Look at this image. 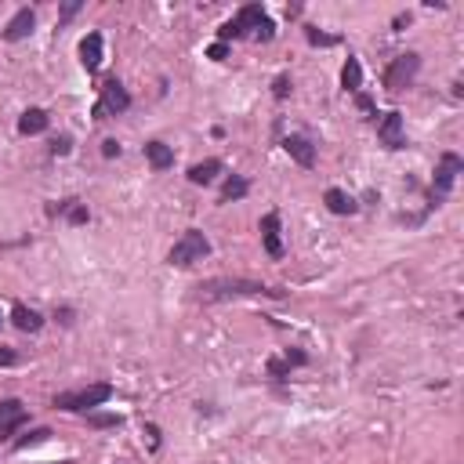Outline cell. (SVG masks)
<instances>
[{
    "instance_id": "obj_1",
    "label": "cell",
    "mask_w": 464,
    "mask_h": 464,
    "mask_svg": "<svg viewBox=\"0 0 464 464\" xmlns=\"http://www.w3.org/2000/svg\"><path fill=\"white\" fill-rule=\"evenodd\" d=\"M251 294H272L279 298V290H268L254 279H207L196 287L200 301H225V298H251Z\"/></svg>"
},
{
    "instance_id": "obj_2",
    "label": "cell",
    "mask_w": 464,
    "mask_h": 464,
    "mask_svg": "<svg viewBox=\"0 0 464 464\" xmlns=\"http://www.w3.org/2000/svg\"><path fill=\"white\" fill-rule=\"evenodd\" d=\"M207 254H211V240L203 236L200 229H189V232H182V240L171 247L167 262L178 265V268H185V265H192V262H203Z\"/></svg>"
},
{
    "instance_id": "obj_3",
    "label": "cell",
    "mask_w": 464,
    "mask_h": 464,
    "mask_svg": "<svg viewBox=\"0 0 464 464\" xmlns=\"http://www.w3.org/2000/svg\"><path fill=\"white\" fill-rule=\"evenodd\" d=\"M113 399V384H91L84 392H62L55 395V406L58 410H73V414H87L91 406H102Z\"/></svg>"
},
{
    "instance_id": "obj_4",
    "label": "cell",
    "mask_w": 464,
    "mask_h": 464,
    "mask_svg": "<svg viewBox=\"0 0 464 464\" xmlns=\"http://www.w3.org/2000/svg\"><path fill=\"white\" fill-rule=\"evenodd\" d=\"M461 171H464V163H461L457 152H443L439 167H435V182H432V207H439V203L450 196V189H454Z\"/></svg>"
},
{
    "instance_id": "obj_5",
    "label": "cell",
    "mask_w": 464,
    "mask_h": 464,
    "mask_svg": "<svg viewBox=\"0 0 464 464\" xmlns=\"http://www.w3.org/2000/svg\"><path fill=\"white\" fill-rule=\"evenodd\" d=\"M417 73H421V55L406 51V55L392 58V66L384 69V87H388V91H403V87L414 84Z\"/></svg>"
},
{
    "instance_id": "obj_6",
    "label": "cell",
    "mask_w": 464,
    "mask_h": 464,
    "mask_svg": "<svg viewBox=\"0 0 464 464\" xmlns=\"http://www.w3.org/2000/svg\"><path fill=\"white\" fill-rule=\"evenodd\" d=\"M378 141L384 149H403L406 146V131H403V116L399 113H384L378 120Z\"/></svg>"
},
{
    "instance_id": "obj_7",
    "label": "cell",
    "mask_w": 464,
    "mask_h": 464,
    "mask_svg": "<svg viewBox=\"0 0 464 464\" xmlns=\"http://www.w3.org/2000/svg\"><path fill=\"white\" fill-rule=\"evenodd\" d=\"M127 106H131V95H127V87L120 80L102 84V102H98L102 113H127Z\"/></svg>"
},
{
    "instance_id": "obj_8",
    "label": "cell",
    "mask_w": 464,
    "mask_h": 464,
    "mask_svg": "<svg viewBox=\"0 0 464 464\" xmlns=\"http://www.w3.org/2000/svg\"><path fill=\"white\" fill-rule=\"evenodd\" d=\"M283 149L290 152V160L294 163H301V167H316V146L308 141L305 135H287L283 138Z\"/></svg>"
},
{
    "instance_id": "obj_9",
    "label": "cell",
    "mask_w": 464,
    "mask_h": 464,
    "mask_svg": "<svg viewBox=\"0 0 464 464\" xmlns=\"http://www.w3.org/2000/svg\"><path fill=\"white\" fill-rule=\"evenodd\" d=\"M19 424H25V406L19 399H0V435H11Z\"/></svg>"
},
{
    "instance_id": "obj_10",
    "label": "cell",
    "mask_w": 464,
    "mask_h": 464,
    "mask_svg": "<svg viewBox=\"0 0 464 464\" xmlns=\"http://www.w3.org/2000/svg\"><path fill=\"white\" fill-rule=\"evenodd\" d=\"M102 55H106V44H102V33H87L80 40V62L87 73H95L102 66Z\"/></svg>"
},
{
    "instance_id": "obj_11",
    "label": "cell",
    "mask_w": 464,
    "mask_h": 464,
    "mask_svg": "<svg viewBox=\"0 0 464 464\" xmlns=\"http://www.w3.org/2000/svg\"><path fill=\"white\" fill-rule=\"evenodd\" d=\"M33 25H36V15H33V8H22L19 15L8 22V30H4V40H11V44H15V40H25V36L33 33Z\"/></svg>"
},
{
    "instance_id": "obj_12",
    "label": "cell",
    "mask_w": 464,
    "mask_h": 464,
    "mask_svg": "<svg viewBox=\"0 0 464 464\" xmlns=\"http://www.w3.org/2000/svg\"><path fill=\"white\" fill-rule=\"evenodd\" d=\"M262 240L268 257H283V240H279V214H265L262 218Z\"/></svg>"
},
{
    "instance_id": "obj_13",
    "label": "cell",
    "mask_w": 464,
    "mask_h": 464,
    "mask_svg": "<svg viewBox=\"0 0 464 464\" xmlns=\"http://www.w3.org/2000/svg\"><path fill=\"white\" fill-rule=\"evenodd\" d=\"M11 319H15V327H19L22 334H36V330L44 327V316L33 312V308H25V305H15V308H11Z\"/></svg>"
},
{
    "instance_id": "obj_14",
    "label": "cell",
    "mask_w": 464,
    "mask_h": 464,
    "mask_svg": "<svg viewBox=\"0 0 464 464\" xmlns=\"http://www.w3.org/2000/svg\"><path fill=\"white\" fill-rule=\"evenodd\" d=\"M218 174H222V160H203V163L189 167V182L192 185H211Z\"/></svg>"
},
{
    "instance_id": "obj_15",
    "label": "cell",
    "mask_w": 464,
    "mask_h": 464,
    "mask_svg": "<svg viewBox=\"0 0 464 464\" xmlns=\"http://www.w3.org/2000/svg\"><path fill=\"white\" fill-rule=\"evenodd\" d=\"M146 160L152 163V171H167V167L174 163V152H171V146H163V141H146Z\"/></svg>"
},
{
    "instance_id": "obj_16",
    "label": "cell",
    "mask_w": 464,
    "mask_h": 464,
    "mask_svg": "<svg viewBox=\"0 0 464 464\" xmlns=\"http://www.w3.org/2000/svg\"><path fill=\"white\" fill-rule=\"evenodd\" d=\"M19 131H22V135H40V131H47V113H44V109H25V113L19 116Z\"/></svg>"
},
{
    "instance_id": "obj_17",
    "label": "cell",
    "mask_w": 464,
    "mask_h": 464,
    "mask_svg": "<svg viewBox=\"0 0 464 464\" xmlns=\"http://www.w3.org/2000/svg\"><path fill=\"white\" fill-rule=\"evenodd\" d=\"M323 200H327V207H330L334 214H356V211H359V203L348 196V192H341V189H327Z\"/></svg>"
},
{
    "instance_id": "obj_18",
    "label": "cell",
    "mask_w": 464,
    "mask_h": 464,
    "mask_svg": "<svg viewBox=\"0 0 464 464\" xmlns=\"http://www.w3.org/2000/svg\"><path fill=\"white\" fill-rule=\"evenodd\" d=\"M265 19H268V15H265V8H262V4H247L236 19H232V22L240 25V33H247V30H257V25H262Z\"/></svg>"
},
{
    "instance_id": "obj_19",
    "label": "cell",
    "mask_w": 464,
    "mask_h": 464,
    "mask_svg": "<svg viewBox=\"0 0 464 464\" xmlns=\"http://www.w3.org/2000/svg\"><path fill=\"white\" fill-rule=\"evenodd\" d=\"M341 87H345V91H359V87H363V66H359L356 58L345 62V69H341Z\"/></svg>"
},
{
    "instance_id": "obj_20",
    "label": "cell",
    "mask_w": 464,
    "mask_h": 464,
    "mask_svg": "<svg viewBox=\"0 0 464 464\" xmlns=\"http://www.w3.org/2000/svg\"><path fill=\"white\" fill-rule=\"evenodd\" d=\"M247 192H251V182H247V178H229L225 189H222V203H232V200L247 196Z\"/></svg>"
},
{
    "instance_id": "obj_21",
    "label": "cell",
    "mask_w": 464,
    "mask_h": 464,
    "mask_svg": "<svg viewBox=\"0 0 464 464\" xmlns=\"http://www.w3.org/2000/svg\"><path fill=\"white\" fill-rule=\"evenodd\" d=\"M44 439H51V428H33L30 435H22V439H15V450H30V446L44 443Z\"/></svg>"
},
{
    "instance_id": "obj_22",
    "label": "cell",
    "mask_w": 464,
    "mask_h": 464,
    "mask_svg": "<svg viewBox=\"0 0 464 464\" xmlns=\"http://www.w3.org/2000/svg\"><path fill=\"white\" fill-rule=\"evenodd\" d=\"M87 424H95V428H116V424H124L120 414H87Z\"/></svg>"
},
{
    "instance_id": "obj_23",
    "label": "cell",
    "mask_w": 464,
    "mask_h": 464,
    "mask_svg": "<svg viewBox=\"0 0 464 464\" xmlns=\"http://www.w3.org/2000/svg\"><path fill=\"white\" fill-rule=\"evenodd\" d=\"M305 36H308V44H319V47H334V44H338V36H327L319 30H305Z\"/></svg>"
},
{
    "instance_id": "obj_24",
    "label": "cell",
    "mask_w": 464,
    "mask_h": 464,
    "mask_svg": "<svg viewBox=\"0 0 464 464\" xmlns=\"http://www.w3.org/2000/svg\"><path fill=\"white\" fill-rule=\"evenodd\" d=\"M254 36H257V40H262V44H268V40H272V36H276V22L272 19H265L262 25H257V30H254Z\"/></svg>"
},
{
    "instance_id": "obj_25",
    "label": "cell",
    "mask_w": 464,
    "mask_h": 464,
    "mask_svg": "<svg viewBox=\"0 0 464 464\" xmlns=\"http://www.w3.org/2000/svg\"><path fill=\"white\" fill-rule=\"evenodd\" d=\"M69 222L73 225H84L87 222V207H84V203H76V200L69 203Z\"/></svg>"
},
{
    "instance_id": "obj_26",
    "label": "cell",
    "mask_w": 464,
    "mask_h": 464,
    "mask_svg": "<svg viewBox=\"0 0 464 464\" xmlns=\"http://www.w3.org/2000/svg\"><path fill=\"white\" fill-rule=\"evenodd\" d=\"M232 36H243V33H240V25H236V22H225L222 30H218V40H222V44H229Z\"/></svg>"
},
{
    "instance_id": "obj_27",
    "label": "cell",
    "mask_w": 464,
    "mask_h": 464,
    "mask_svg": "<svg viewBox=\"0 0 464 464\" xmlns=\"http://www.w3.org/2000/svg\"><path fill=\"white\" fill-rule=\"evenodd\" d=\"M73 149V138H66V135H62V138H55V141H51V152H55V156H66V152Z\"/></svg>"
},
{
    "instance_id": "obj_28",
    "label": "cell",
    "mask_w": 464,
    "mask_h": 464,
    "mask_svg": "<svg viewBox=\"0 0 464 464\" xmlns=\"http://www.w3.org/2000/svg\"><path fill=\"white\" fill-rule=\"evenodd\" d=\"M207 58H214V62H225V58H229V44H222V40H218V44H211V47H207Z\"/></svg>"
},
{
    "instance_id": "obj_29",
    "label": "cell",
    "mask_w": 464,
    "mask_h": 464,
    "mask_svg": "<svg viewBox=\"0 0 464 464\" xmlns=\"http://www.w3.org/2000/svg\"><path fill=\"white\" fill-rule=\"evenodd\" d=\"M272 95H276V98H287V95H290V76H276Z\"/></svg>"
},
{
    "instance_id": "obj_30",
    "label": "cell",
    "mask_w": 464,
    "mask_h": 464,
    "mask_svg": "<svg viewBox=\"0 0 464 464\" xmlns=\"http://www.w3.org/2000/svg\"><path fill=\"white\" fill-rule=\"evenodd\" d=\"M102 156H106V160L120 156V141H116V138H106V141H102Z\"/></svg>"
},
{
    "instance_id": "obj_31",
    "label": "cell",
    "mask_w": 464,
    "mask_h": 464,
    "mask_svg": "<svg viewBox=\"0 0 464 464\" xmlns=\"http://www.w3.org/2000/svg\"><path fill=\"white\" fill-rule=\"evenodd\" d=\"M268 373H272V378H287V363H283V359H268Z\"/></svg>"
},
{
    "instance_id": "obj_32",
    "label": "cell",
    "mask_w": 464,
    "mask_h": 464,
    "mask_svg": "<svg viewBox=\"0 0 464 464\" xmlns=\"http://www.w3.org/2000/svg\"><path fill=\"white\" fill-rule=\"evenodd\" d=\"M15 363H19V356L11 352V348H4V345H0V367H15Z\"/></svg>"
},
{
    "instance_id": "obj_33",
    "label": "cell",
    "mask_w": 464,
    "mask_h": 464,
    "mask_svg": "<svg viewBox=\"0 0 464 464\" xmlns=\"http://www.w3.org/2000/svg\"><path fill=\"white\" fill-rule=\"evenodd\" d=\"M356 102H359V109H363L367 116H373V113H378V109H373V98H370V95H359Z\"/></svg>"
},
{
    "instance_id": "obj_34",
    "label": "cell",
    "mask_w": 464,
    "mask_h": 464,
    "mask_svg": "<svg viewBox=\"0 0 464 464\" xmlns=\"http://www.w3.org/2000/svg\"><path fill=\"white\" fill-rule=\"evenodd\" d=\"M287 363H294V367H301V363H305V352H287Z\"/></svg>"
},
{
    "instance_id": "obj_35",
    "label": "cell",
    "mask_w": 464,
    "mask_h": 464,
    "mask_svg": "<svg viewBox=\"0 0 464 464\" xmlns=\"http://www.w3.org/2000/svg\"><path fill=\"white\" fill-rule=\"evenodd\" d=\"M76 11H80V4H76V0H73V4H66V8H62V19H69V15H76Z\"/></svg>"
},
{
    "instance_id": "obj_36",
    "label": "cell",
    "mask_w": 464,
    "mask_h": 464,
    "mask_svg": "<svg viewBox=\"0 0 464 464\" xmlns=\"http://www.w3.org/2000/svg\"><path fill=\"white\" fill-rule=\"evenodd\" d=\"M62 464H73V461H62Z\"/></svg>"
},
{
    "instance_id": "obj_37",
    "label": "cell",
    "mask_w": 464,
    "mask_h": 464,
    "mask_svg": "<svg viewBox=\"0 0 464 464\" xmlns=\"http://www.w3.org/2000/svg\"><path fill=\"white\" fill-rule=\"evenodd\" d=\"M0 323H4V316H0Z\"/></svg>"
}]
</instances>
